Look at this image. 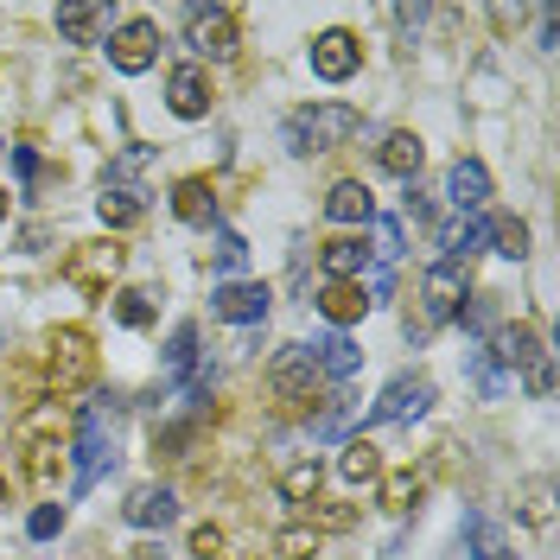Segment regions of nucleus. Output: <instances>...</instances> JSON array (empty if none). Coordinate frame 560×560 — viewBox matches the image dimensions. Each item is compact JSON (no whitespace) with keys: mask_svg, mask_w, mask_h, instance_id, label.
<instances>
[{"mask_svg":"<svg viewBox=\"0 0 560 560\" xmlns=\"http://www.w3.org/2000/svg\"><path fill=\"white\" fill-rule=\"evenodd\" d=\"M490 357H497L510 376L523 370L528 395H541V401H548V388H555V357H548V345H541V331H535V325H523V318H516V325H497Z\"/></svg>","mask_w":560,"mask_h":560,"instance_id":"obj_1","label":"nucleus"},{"mask_svg":"<svg viewBox=\"0 0 560 560\" xmlns=\"http://www.w3.org/2000/svg\"><path fill=\"white\" fill-rule=\"evenodd\" d=\"M363 128V115L350 103H313V108H293L287 115V153H325Z\"/></svg>","mask_w":560,"mask_h":560,"instance_id":"obj_2","label":"nucleus"},{"mask_svg":"<svg viewBox=\"0 0 560 560\" xmlns=\"http://www.w3.org/2000/svg\"><path fill=\"white\" fill-rule=\"evenodd\" d=\"M96 383V338L83 331V325H65V331H51V395L70 401L77 388Z\"/></svg>","mask_w":560,"mask_h":560,"instance_id":"obj_3","label":"nucleus"},{"mask_svg":"<svg viewBox=\"0 0 560 560\" xmlns=\"http://www.w3.org/2000/svg\"><path fill=\"white\" fill-rule=\"evenodd\" d=\"M268 383H275V395L287 401V408H306V415L325 401V376H318L313 350H300V345L275 350V363H268Z\"/></svg>","mask_w":560,"mask_h":560,"instance_id":"obj_4","label":"nucleus"},{"mask_svg":"<svg viewBox=\"0 0 560 560\" xmlns=\"http://www.w3.org/2000/svg\"><path fill=\"white\" fill-rule=\"evenodd\" d=\"M185 45L198 58H230L236 51V7H191L185 13Z\"/></svg>","mask_w":560,"mask_h":560,"instance_id":"obj_5","label":"nucleus"},{"mask_svg":"<svg viewBox=\"0 0 560 560\" xmlns=\"http://www.w3.org/2000/svg\"><path fill=\"white\" fill-rule=\"evenodd\" d=\"M433 408V383L427 376H395V383L383 388V401L370 408V420L376 427H408V420H420Z\"/></svg>","mask_w":560,"mask_h":560,"instance_id":"obj_6","label":"nucleus"},{"mask_svg":"<svg viewBox=\"0 0 560 560\" xmlns=\"http://www.w3.org/2000/svg\"><path fill=\"white\" fill-rule=\"evenodd\" d=\"M115 465V446H108V408H90L83 427H77V490H90Z\"/></svg>","mask_w":560,"mask_h":560,"instance_id":"obj_7","label":"nucleus"},{"mask_svg":"<svg viewBox=\"0 0 560 560\" xmlns=\"http://www.w3.org/2000/svg\"><path fill=\"white\" fill-rule=\"evenodd\" d=\"M268 300H275V293H268L261 280H223V287L210 293V313L230 318V325H261V318H268Z\"/></svg>","mask_w":560,"mask_h":560,"instance_id":"obj_8","label":"nucleus"},{"mask_svg":"<svg viewBox=\"0 0 560 560\" xmlns=\"http://www.w3.org/2000/svg\"><path fill=\"white\" fill-rule=\"evenodd\" d=\"M153 58H160V33H153V20H128L121 33L108 38V65L121 70V77L153 70Z\"/></svg>","mask_w":560,"mask_h":560,"instance_id":"obj_9","label":"nucleus"},{"mask_svg":"<svg viewBox=\"0 0 560 560\" xmlns=\"http://www.w3.org/2000/svg\"><path fill=\"white\" fill-rule=\"evenodd\" d=\"M115 268H121V248H115V243H83L65 261V280H70V287H83V293H108Z\"/></svg>","mask_w":560,"mask_h":560,"instance_id":"obj_10","label":"nucleus"},{"mask_svg":"<svg viewBox=\"0 0 560 560\" xmlns=\"http://www.w3.org/2000/svg\"><path fill=\"white\" fill-rule=\"evenodd\" d=\"M210 70L205 65H178L173 77H166V108H173L178 121H198V115H210Z\"/></svg>","mask_w":560,"mask_h":560,"instance_id":"obj_11","label":"nucleus"},{"mask_svg":"<svg viewBox=\"0 0 560 560\" xmlns=\"http://www.w3.org/2000/svg\"><path fill=\"white\" fill-rule=\"evenodd\" d=\"M420 306H427V325H446V318H458V306H465V275L458 268H427V280H420Z\"/></svg>","mask_w":560,"mask_h":560,"instance_id":"obj_12","label":"nucleus"},{"mask_svg":"<svg viewBox=\"0 0 560 560\" xmlns=\"http://www.w3.org/2000/svg\"><path fill=\"white\" fill-rule=\"evenodd\" d=\"M357 65H363V45H357L350 33H318L313 38V77L345 83V77H357Z\"/></svg>","mask_w":560,"mask_h":560,"instance_id":"obj_13","label":"nucleus"},{"mask_svg":"<svg viewBox=\"0 0 560 560\" xmlns=\"http://www.w3.org/2000/svg\"><path fill=\"white\" fill-rule=\"evenodd\" d=\"M121 516L135 528H166L178 516V497L166 485H135L128 490V503H121Z\"/></svg>","mask_w":560,"mask_h":560,"instance_id":"obj_14","label":"nucleus"},{"mask_svg":"<svg viewBox=\"0 0 560 560\" xmlns=\"http://www.w3.org/2000/svg\"><path fill=\"white\" fill-rule=\"evenodd\" d=\"M318 313L331 318V325H338V331H345V325H357V318L370 313V300H363V287H357V280H325V287H318V300H313Z\"/></svg>","mask_w":560,"mask_h":560,"instance_id":"obj_15","label":"nucleus"},{"mask_svg":"<svg viewBox=\"0 0 560 560\" xmlns=\"http://www.w3.org/2000/svg\"><path fill=\"white\" fill-rule=\"evenodd\" d=\"M325 217H331V223H370V217H376L370 185H363V178H338V185L325 191Z\"/></svg>","mask_w":560,"mask_h":560,"instance_id":"obj_16","label":"nucleus"},{"mask_svg":"<svg viewBox=\"0 0 560 560\" xmlns=\"http://www.w3.org/2000/svg\"><path fill=\"white\" fill-rule=\"evenodd\" d=\"M446 198H453V210H465V217H478L490 198V173L478 166V160H458L453 173H446Z\"/></svg>","mask_w":560,"mask_h":560,"instance_id":"obj_17","label":"nucleus"},{"mask_svg":"<svg viewBox=\"0 0 560 560\" xmlns=\"http://www.w3.org/2000/svg\"><path fill=\"white\" fill-rule=\"evenodd\" d=\"M490 243V223H478V217H458V223H446L440 230V248H446V268H458V261H471V255H485Z\"/></svg>","mask_w":560,"mask_h":560,"instance_id":"obj_18","label":"nucleus"},{"mask_svg":"<svg viewBox=\"0 0 560 560\" xmlns=\"http://www.w3.org/2000/svg\"><path fill=\"white\" fill-rule=\"evenodd\" d=\"M313 363H318V376H331V383H345V376H357V363H363V350L350 345L345 331H331V338H318V345H313Z\"/></svg>","mask_w":560,"mask_h":560,"instance_id":"obj_19","label":"nucleus"},{"mask_svg":"<svg viewBox=\"0 0 560 560\" xmlns=\"http://www.w3.org/2000/svg\"><path fill=\"white\" fill-rule=\"evenodd\" d=\"M173 217L178 223H210V217H217V191H210V178H178L173 185Z\"/></svg>","mask_w":560,"mask_h":560,"instance_id":"obj_20","label":"nucleus"},{"mask_svg":"<svg viewBox=\"0 0 560 560\" xmlns=\"http://www.w3.org/2000/svg\"><path fill=\"white\" fill-rule=\"evenodd\" d=\"M96 210H103L108 230H128V223H140V217H147V191H135V185H103Z\"/></svg>","mask_w":560,"mask_h":560,"instance_id":"obj_21","label":"nucleus"},{"mask_svg":"<svg viewBox=\"0 0 560 560\" xmlns=\"http://www.w3.org/2000/svg\"><path fill=\"white\" fill-rule=\"evenodd\" d=\"M376 160H383V173H395V178H408L415 185V173H420V160H427V147H420V135H388L383 147H376Z\"/></svg>","mask_w":560,"mask_h":560,"instance_id":"obj_22","label":"nucleus"},{"mask_svg":"<svg viewBox=\"0 0 560 560\" xmlns=\"http://www.w3.org/2000/svg\"><path fill=\"white\" fill-rule=\"evenodd\" d=\"M465 535H471V555L478 560H516V535L503 523H490V516H471Z\"/></svg>","mask_w":560,"mask_h":560,"instance_id":"obj_23","label":"nucleus"},{"mask_svg":"<svg viewBox=\"0 0 560 560\" xmlns=\"http://www.w3.org/2000/svg\"><path fill=\"white\" fill-rule=\"evenodd\" d=\"M338 478H345V485H376V478H383V453H376L370 440H345V453H338Z\"/></svg>","mask_w":560,"mask_h":560,"instance_id":"obj_24","label":"nucleus"},{"mask_svg":"<svg viewBox=\"0 0 560 560\" xmlns=\"http://www.w3.org/2000/svg\"><path fill=\"white\" fill-rule=\"evenodd\" d=\"M103 26H108V7H103V0H90V7H58V33H65L70 45H90Z\"/></svg>","mask_w":560,"mask_h":560,"instance_id":"obj_25","label":"nucleus"},{"mask_svg":"<svg viewBox=\"0 0 560 560\" xmlns=\"http://www.w3.org/2000/svg\"><path fill=\"white\" fill-rule=\"evenodd\" d=\"M318 261H325L331 280H357L363 275V243L357 236H331V243H318Z\"/></svg>","mask_w":560,"mask_h":560,"instance_id":"obj_26","label":"nucleus"},{"mask_svg":"<svg viewBox=\"0 0 560 560\" xmlns=\"http://www.w3.org/2000/svg\"><path fill=\"white\" fill-rule=\"evenodd\" d=\"M318 478H325V471H318V458H300V465H287V471H280V497H287V503H300V510H313Z\"/></svg>","mask_w":560,"mask_h":560,"instance_id":"obj_27","label":"nucleus"},{"mask_svg":"<svg viewBox=\"0 0 560 560\" xmlns=\"http://www.w3.org/2000/svg\"><path fill=\"white\" fill-rule=\"evenodd\" d=\"M471 376H478V388H485L490 401H497V395H510V388H516V376H510V370H503V363H497V357H490V345H478V350H471Z\"/></svg>","mask_w":560,"mask_h":560,"instance_id":"obj_28","label":"nucleus"},{"mask_svg":"<svg viewBox=\"0 0 560 560\" xmlns=\"http://www.w3.org/2000/svg\"><path fill=\"white\" fill-rule=\"evenodd\" d=\"M420 490H427L420 471H388V478H383V510H395V516H401V510H415Z\"/></svg>","mask_w":560,"mask_h":560,"instance_id":"obj_29","label":"nucleus"},{"mask_svg":"<svg viewBox=\"0 0 560 560\" xmlns=\"http://www.w3.org/2000/svg\"><path fill=\"white\" fill-rule=\"evenodd\" d=\"M108 306H115V318H121L128 331H147V325H153V293H140V287H121Z\"/></svg>","mask_w":560,"mask_h":560,"instance_id":"obj_30","label":"nucleus"},{"mask_svg":"<svg viewBox=\"0 0 560 560\" xmlns=\"http://www.w3.org/2000/svg\"><path fill=\"white\" fill-rule=\"evenodd\" d=\"M490 243H497V255L523 261V255H528V223H523V217H490Z\"/></svg>","mask_w":560,"mask_h":560,"instance_id":"obj_31","label":"nucleus"},{"mask_svg":"<svg viewBox=\"0 0 560 560\" xmlns=\"http://www.w3.org/2000/svg\"><path fill=\"white\" fill-rule=\"evenodd\" d=\"M191 363H198V325H178L173 345H166V383H178Z\"/></svg>","mask_w":560,"mask_h":560,"instance_id":"obj_32","label":"nucleus"},{"mask_svg":"<svg viewBox=\"0 0 560 560\" xmlns=\"http://www.w3.org/2000/svg\"><path fill=\"white\" fill-rule=\"evenodd\" d=\"M58 458H65V446L51 440V446H26V478H33L38 490L58 485Z\"/></svg>","mask_w":560,"mask_h":560,"instance_id":"obj_33","label":"nucleus"},{"mask_svg":"<svg viewBox=\"0 0 560 560\" xmlns=\"http://www.w3.org/2000/svg\"><path fill=\"white\" fill-rule=\"evenodd\" d=\"M248 268V243L236 230H217V275H243Z\"/></svg>","mask_w":560,"mask_h":560,"instance_id":"obj_34","label":"nucleus"},{"mask_svg":"<svg viewBox=\"0 0 560 560\" xmlns=\"http://www.w3.org/2000/svg\"><path fill=\"white\" fill-rule=\"evenodd\" d=\"M370 223H376V261H395V255H401V223H395V217H370Z\"/></svg>","mask_w":560,"mask_h":560,"instance_id":"obj_35","label":"nucleus"},{"mask_svg":"<svg viewBox=\"0 0 560 560\" xmlns=\"http://www.w3.org/2000/svg\"><path fill=\"white\" fill-rule=\"evenodd\" d=\"M33 541H51V535H58V528H65V503H38L33 510Z\"/></svg>","mask_w":560,"mask_h":560,"instance_id":"obj_36","label":"nucleus"},{"mask_svg":"<svg viewBox=\"0 0 560 560\" xmlns=\"http://www.w3.org/2000/svg\"><path fill=\"white\" fill-rule=\"evenodd\" d=\"M458 318H465L471 331H490V325H497V293H478L471 306H458Z\"/></svg>","mask_w":560,"mask_h":560,"instance_id":"obj_37","label":"nucleus"},{"mask_svg":"<svg viewBox=\"0 0 560 560\" xmlns=\"http://www.w3.org/2000/svg\"><path fill=\"white\" fill-rule=\"evenodd\" d=\"M191 555H198V560H217V555H223V528H217V523H198V528H191Z\"/></svg>","mask_w":560,"mask_h":560,"instance_id":"obj_38","label":"nucleus"},{"mask_svg":"<svg viewBox=\"0 0 560 560\" xmlns=\"http://www.w3.org/2000/svg\"><path fill=\"white\" fill-rule=\"evenodd\" d=\"M280 555L306 560V555H318V541H313V535H306V528H287V535H280Z\"/></svg>","mask_w":560,"mask_h":560,"instance_id":"obj_39","label":"nucleus"},{"mask_svg":"<svg viewBox=\"0 0 560 560\" xmlns=\"http://www.w3.org/2000/svg\"><path fill=\"white\" fill-rule=\"evenodd\" d=\"M523 510H528V523H535V528L548 523V516H555V510H548V485H528V503H523Z\"/></svg>","mask_w":560,"mask_h":560,"instance_id":"obj_40","label":"nucleus"},{"mask_svg":"<svg viewBox=\"0 0 560 560\" xmlns=\"http://www.w3.org/2000/svg\"><path fill=\"white\" fill-rule=\"evenodd\" d=\"M13 173H20V185H33L38 178V153L33 147H13Z\"/></svg>","mask_w":560,"mask_h":560,"instance_id":"obj_41","label":"nucleus"},{"mask_svg":"<svg viewBox=\"0 0 560 560\" xmlns=\"http://www.w3.org/2000/svg\"><path fill=\"white\" fill-rule=\"evenodd\" d=\"M313 523L318 528H350L357 523V510H313Z\"/></svg>","mask_w":560,"mask_h":560,"instance_id":"obj_42","label":"nucleus"},{"mask_svg":"<svg viewBox=\"0 0 560 560\" xmlns=\"http://www.w3.org/2000/svg\"><path fill=\"white\" fill-rule=\"evenodd\" d=\"M135 560H166V555H160V548H135Z\"/></svg>","mask_w":560,"mask_h":560,"instance_id":"obj_43","label":"nucleus"},{"mask_svg":"<svg viewBox=\"0 0 560 560\" xmlns=\"http://www.w3.org/2000/svg\"><path fill=\"white\" fill-rule=\"evenodd\" d=\"M0 223H7V191H0Z\"/></svg>","mask_w":560,"mask_h":560,"instance_id":"obj_44","label":"nucleus"},{"mask_svg":"<svg viewBox=\"0 0 560 560\" xmlns=\"http://www.w3.org/2000/svg\"><path fill=\"white\" fill-rule=\"evenodd\" d=\"M230 560H261V555H230Z\"/></svg>","mask_w":560,"mask_h":560,"instance_id":"obj_45","label":"nucleus"},{"mask_svg":"<svg viewBox=\"0 0 560 560\" xmlns=\"http://www.w3.org/2000/svg\"><path fill=\"white\" fill-rule=\"evenodd\" d=\"M0 490H7V478H0Z\"/></svg>","mask_w":560,"mask_h":560,"instance_id":"obj_46","label":"nucleus"}]
</instances>
